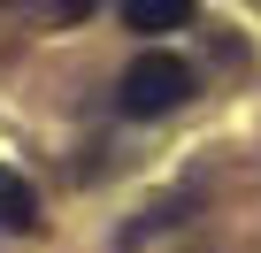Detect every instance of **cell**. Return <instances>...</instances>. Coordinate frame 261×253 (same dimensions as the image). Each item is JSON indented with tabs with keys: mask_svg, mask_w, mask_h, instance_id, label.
<instances>
[{
	"mask_svg": "<svg viewBox=\"0 0 261 253\" xmlns=\"http://www.w3.org/2000/svg\"><path fill=\"white\" fill-rule=\"evenodd\" d=\"M192 100V69L177 62V54H139V62H130L123 69V92H115V107L123 115H169V107H185Z\"/></svg>",
	"mask_w": 261,
	"mask_h": 253,
	"instance_id": "6da1fadb",
	"label": "cell"
},
{
	"mask_svg": "<svg viewBox=\"0 0 261 253\" xmlns=\"http://www.w3.org/2000/svg\"><path fill=\"white\" fill-rule=\"evenodd\" d=\"M39 222V192L16 177V169H0V238H16V230H31Z\"/></svg>",
	"mask_w": 261,
	"mask_h": 253,
	"instance_id": "3957f363",
	"label": "cell"
},
{
	"mask_svg": "<svg viewBox=\"0 0 261 253\" xmlns=\"http://www.w3.org/2000/svg\"><path fill=\"white\" fill-rule=\"evenodd\" d=\"M54 16H92V0H54Z\"/></svg>",
	"mask_w": 261,
	"mask_h": 253,
	"instance_id": "277c9868",
	"label": "cell"
},
{
	"mask_svg": "<svg viewBox=\"0 0 261 253\" xmlns=\"http://www.w3.org/2000/svg\"><path fill=\"white\" fill-rule=\"evenodd\" d=\"M123 23H130V31H146V39L185 31V23H192V0H123Z\"/></svg>",
	"mask_w": 261,
	"mask_h": 253,
	"instance_id": "7a4b0ae2",
	"label": "cell"
}]
</instances>
